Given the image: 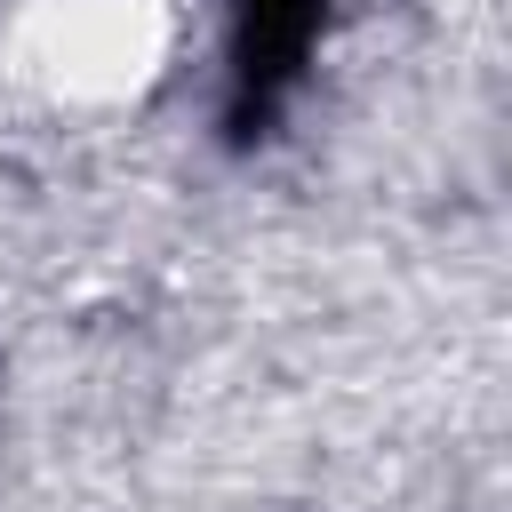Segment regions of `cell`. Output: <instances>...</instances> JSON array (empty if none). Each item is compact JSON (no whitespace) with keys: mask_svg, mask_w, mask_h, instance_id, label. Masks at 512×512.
<instances>
[{"mask_svg":"<svg viewBox=\"0 0 512 512\" xmlns=\"http://www.w3.org/2000/svg\"><path fill=\"white\" fill-rule=\"evenodd\" d=\"M184 16L176 0H24L8 16V80L32 88L48 112H128L176 64Z\"/></svg>","mask_w":512,"mask_h":512,"instance_id":"6da1fadb","label":"cell"}]
</instances>
